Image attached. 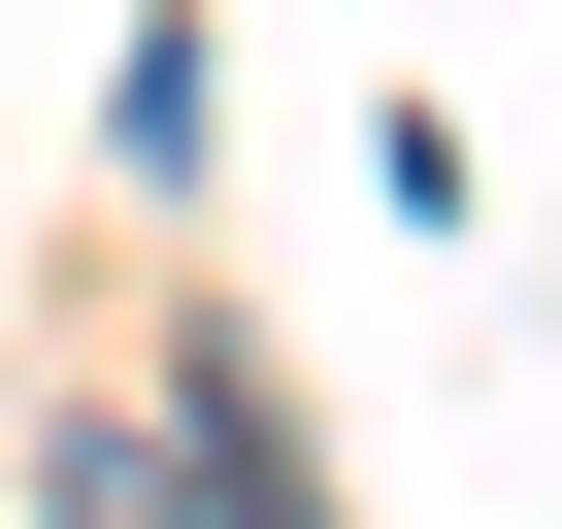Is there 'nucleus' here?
Here are the masks:
<instances>
[{"instance_id":"obj_1","label":"nucleus","mask_w":562,"mask_h":529,"mask_svg":"<svg viewBox=\"0 0 562 529\" xmlns=\"http://www.w3.org/2000/svg\"><path fill=\"white\" fill-rule=\"evenodd\" d=\"M34 496H67V529H232V496H199V430H67Z\"/></svg>"}]
</instances>
